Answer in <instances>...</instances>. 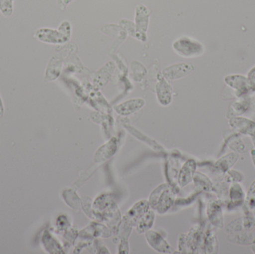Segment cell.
Listing matches in <instances>:
<instances>
[{
  "label": "cell",
  "mask_w": 255,
  "mask_h": 254,
  "mask_svg": "<svg viewBox=\"0 0 255 254\" xmlns=\"http://www.w3.org/2000/svg\"><path fill=\"white\" fill-rule=\"evenodd\" d=\"M148 202L145 201L138 202L124 218V222H127V225H133L137 222L139 219L148 209Z\"/></svg>",
  "instance_id": "cell-9"
},
{
  "label": "cell",
  "mask_w": 255,
  "mask_h": 254,
  "mask_svg": "<svg viewBox=\"0 0 255 254\" xmlns=\"http://www.w3.org/2000/svg\"><path fill=\"white\" fill-rule=\"evenodd\" d=\"M173 192L167 185H161L151 195L150 204L159 213H165L174 202Z\"/></svg>",
  "instance_id": "cell-2"
},
{
  "label": "cell",
  "mask_w": 255,
  "mask_h": 254,
  "mask_svg": "<svg viewBox=\"0 0 255 254\" xmlns=\"http://www.w3.org/2000/svg\"><path fill=\"white\" fill-rule=\"evenodd\" d=\"M71 1H73V0H58V4L59 5L60 8L61 10H64L67 7V4Z\"/></svg>",
  "instance_id": "cell-17"
},
{
  "label": "cell",
  "mask_w": 255,
  "mask_h": 254,
  "mask_svg": "<svg viewBox=\"0 0 255 254\" xmlns=\"http://www.w3.org/2000/svg\"><path fill=\"white\" fill-rule=\"evenodd\" d=\"M144 104H145V101L142 98H134L119 104L115 107V110L119 114L127 116L142 108Z\"/></svg>",
  "instance_id": "cell-7"
},
{
  "label": "cell",
  "mask_w": 255,
  "mask_h": 254,
  "mask_svg": "<svg viewBox=\"0 0 255 254\" xmlns=\"http://www.w3.org/2000/svg\"><path fill=\"white\" fill-rule=\"evenodd\" d=\"M71 35V26L70 22L65 21L60 25L58 30L42 28L36 32L35 36L39 40L46 43H64L68 41Z\"/></svg>",
  "instance_id": "cell-1"
},
{
  "label": "cell",
  "mask_w": 255,
  "mask_h": 254,
  "mask_svg": "<svg viewBox=\"0 0 255 254\" xmlns=\"http://www.w3.org/2000/svg\"><path fill=\"white\" fill-rule=\"evenodd\" d=\"M154 218V213L152 211H148V213H145L142 217L141 216L140 220L138 222L136 227L138 232L142 234L149 229L152 226Z\"/></svg>",
  "instance_id": "cell-13"
},
{
  "label": "cell",
  "mask_w": 255,
  "mask_h": 254,
  "mask_svg": "<svg viewBox=\"0 0 255 254\" xmlns=\"http://www.w3.org/2000/svg\"><path fill=\"white\" fill-rule=\"evenodd\" d=\"M194 170L195 163L193 161H189L184 166L180 172L179 183L181 186H185L191 180Z\"/></svg>",
  "instance_id": "cell-12"
},
{
  "label": "cell",
  "mask_w": 255,
  "mask_h": 254,
  "mask_svg": "<svg viewBox=\"0 0 255 254\" xmlns=\"http://www.w3.org/2000/svg\"><path fill=\"white\" fill-rule=\"evenodd\" d=\"M172 87L164 76H159L157 84V93L159 101L163 105L170 104L172 100Z\"/></svg>",
  "instance_id": "cell-6"
},
{
  "label": "cell",
  "mask_w": 255,
  "mask_h": 254,
  "mask_svg": "<svg viewBox=\"0 0 255 254\" xmlns=\"http://www.w3.org/2000/svg\"><path fill=\"white\" fill-rule=\"evenodd\" d=\"M115 70V64L114 63L109 62L103 66L99 72H97V76L95 78V82L100 86H103L109 81V78L112 75Z\"/></svg>",
  "instance_id": "cell-11"
},
{
  "label": "cell",
  "mask_w": 255,
  "mask_h": 254,
  "mask_svg": "<svg viewBox=\"0 0 255 254\" xmlns=\"http://www.w3.org/2000/svg\"><path fill=\"white\" fill-rule=\"evenodd\" d=\"M61 65L62 64H61V60L58 59V58H52L49 67H48V70L46 71V76H48L49 80H54L59 76Z\"/></svg>",
  "instance_id": "cell-14"
},
{
  "label": "cell",
  "mask_w": 255,
  "mask_h": 254,
  "mask_svg": "<svg viewBox=\"0 0 255 254\" xmlns=\"http://www.w3.org/2000/svg\"><path fill=\"white\" fill-rule=\"evenodd\" d=\"M150 10L142 4H138L136 7L135 15V26L136 32L140 36L142 41H146L147 28L149 19Z\"/></svg>",
  "instance_id": "cell-4"
},
{
  "label": "cell",
  "mask_w": 255,
  "mask_h": 254,
  "mask_svg": "<svg viewBox=\"0 0 255 254\" xmlns=\"http://www.w3.org/2000/svg\"><path fill=\"white\" fill-rule=\"evenodd\" d=\"M172 47L180 56L185 58L200 55L203 51V48L200 43L188 37H182L174 42Z\"/></svg>",
  "instance_id": "cell-3"
},
{
  "label": "cell",
  "mask_w": 255,
  "mask_h": 254,
  "mask_svg": "<svg viewBox=\"0 0 255 254\" xmlns=\"http://www.w3.org/2000/svg\"><path fill=\"white\" fill-rule=\"evenodd\" d=\"M3 114V107L2 103H1V98H0V117L2 116Z\"/></svg>",
  "instance_id": "cell-18"
},
{
  "label": "cell",
  "mask_w": 255,
  "mask_h": 254,
  "mask_svg": "<svg viewBox=\"0 0 255 254\" xmlns=\"http://www.w3.org/2000/svg\"><path fill=\"white\" fill-rule=\"evenodd\" d=\"M120 23H121V27H123L124 29L127 30V32H128L130 35L141 40L140 36L136 32L135 24H133L131 21L127 20V19H123V20L121 21Z\"/></svg>",
  "instance_id": "cell-15"
},
{
  "label": "cell",
  "mask_w": 255,
  "mask_h": 254,
  "mask_svg": "<svg viewBox=\"0 0 255 254\" xmlns=\"http://www.w3.org/2000/svg\"><path fill=\"white\" fill-rule=\"evenodd\" d=\"M117 151V142L115 138H112L111 141H109L107 144L102 146L95 155L96 162H102V161H106L108 158L112 157L115 152Z\"/></svg>",
  "instance_id": "cell-10"
},
{
  "label": "cell",
  "mask_w": 255,
  "mask_h": 254,
  "mask_svg": "<svg viewBox=\"0 0 255 254\" xmlns=\"http://www.w3.org/2000/svg\"><path fill=\"white\" fill-rule=\"evenodd\" d=\"M146 237L150 246L154 248L155 250L164 252V253H171L173 251L157 233L154 232V231H149L147 233Z\"/></svg>",
  "instance_id": "cell-8"
},
{
  "label": "cell",
  "mask_w": 255,
  "mask_h": 254,
  "mask_svg": "<svg viewBox=\"0 0 255 254\" xmlns=\"http://www.w3.org/2000/svg\"><path fill=\"white\" fill-rule=\"evenodd\" d=\"M13 0H0V10L3 15L10 16L13 12Z\"/></svg>",
  "instance_id": "cell-16"
},
{
  "label": "cell",
  "mask_w": 255,
  "mask_h": 254,
  "mask_svg": "<svg viewBox=\"0 0 255 254\" xmlns=\"http://www.w3.org/2000/svg\"><path fill=\"white\" fill-rule=\"evenodd\" d=\"M193 70V66L187 64H175L166 67L163 76L168 80L181 79L188 75Z\"/></svg>",
  "instance_id": "cell-5"
}]
</instances>
